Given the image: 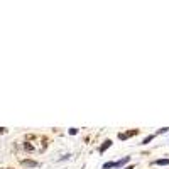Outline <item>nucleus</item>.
<instances>
[{
	"label": "nucleus",
	"mask_w": 169,
	"mask_h": 169,
	"mask_svg": "<svg viewBox=\"0 0 169 169\" xmlns=\"http://www.w3.org/2000/svg\"><path fill=\"white\" fill-rule=\"evenodd\" d=\"M130 161V156H125V157L118 159V161H115V167H122L124 164H127V162Z\"/></svg>",
	"instance_id": "1"
},
{
	"label": "nucleus",
	"mask_w": 169,
	"mask_h": 169,
	"mask_svg": "<svg viewBox=\"0 0 169 169\" xmlns=\"http://www.w3.org/2000/svg\"><path fill=\"white\" fill-rule=\"evenodd\" d=\"M110 167H115V161H110V162L103 164V169H110Z\"/></svg>",
	"instance_id": "6"
},
{
	"label": "nucleus",
	"mask_w": 169,
	"mask_h": 169,
	"mask_svg": "<svg viewBox=\"0 0 169 169\" xmlns=\"http://www.w3.org/2000/svg\"><path fill=\"white\" fill-rule=\"evenodd\" d=\"M74 134H78V129H70V135H74Z\"/></svg>",
	"instance_id": "8"
},
{
	"label": "nucleus",
	"mask_w": 169,
	"mask_h": 169,
	"mask_svg": "<svg viewBox=\"0 0 169 169\" xmlns=\"http://www.w3.org/2000/svg\"><path fill=\"white\" fill-rule=\"evenodd\" d=\"M152 139H154V135H149V137H146V139H144V140H142V142H140V144H144V146H146V144H149V142H151Z\"/></svg>",
	"instance_id": "7"
},
{
	"label": "nucleus",
	"mask_w": 169,
	"mask_h": 169,
	"mask_svg": "<svg viewBox=\"0 0 169 169\" xmlns=\"http://www.w3.org/2000/svg\"><path fill=\"white\" fill-rule=\"evenodd\" d=\"M135 134H137V130H132V132H127V134H120L118 137H120L122 140H125L127 137H130V135H135Z\"/></svg>",
	"instance_id": "5"
},
{
	"label": "nucleus",
	"mask_w": 169,
	"mask_h": 169,
	"mask_svg": "<svg viewBox=\"0 0 169 169\" xmlns=\"http://www.w3.org/2000/svg\"><path fill=\"white\" fill-rule=\"evenodd\" d=\"M124 169H134V166H127V167H124Z\"/></svg>",
	"instance_id": "10"
},
{
	"label": "nucleus",
	"mask_w": 169,
	"mask_h": 169,
	"mask_svg": "<svg viewBox=\"0 0 169 169\" xmlns=\"http://www.w3.org/2000/svg\"><path fill=\"white\" fill-rule=\"evenodd\" d=\"M22 166H26V167H37V162L36 161H29V159H26V161H22Z\"/></svg>",
	"instance_id": "3"
},
{
	"label": "nucleus",
	"mask_w": 169,
	"mask_h": 169,
	"mask_svg": "<svg viewBox=\"0 0 169 169\" xmlns=\"http://www.w3.org/2000/svg\"><path fill=\"white\" fill-rule=\"evenodd\" d=\"M167 130H169V127H164V129H161L157 134H164V132H167Z\"/></svg>",
	"instance_id": "9"
},
{
	"label": "nucleus",
	"mask_w": 169,
	"mask_h": 169,
	"mask_svg": "<svg viewBox=\"0 0 169 169\" xmlns=\"http://www.w3.org/2000/svg\"><path fill=\"white\" fill-rule=\"evenodd\" d=\"M156 166H169V159H157V161H154Z\"/></svg>",
	"instance_id": "4"
},
{
	"label": "nucleus",
	"mask_w": 169,
	"mask_h": 169,
	"mask_svg": "<svg viewBox=\"0 0 169 169\" xmlns=\"http://www.w3.org/2000/svg\"><path fill=\"white\" fill-rule=\"evenodd\" d=\"M110 146H112V140H105V142H103L102 146H100V149H98V151L103 154V152L107 151V149H108V147H110Z\"/></svg>",
	"instance_id": "2"
}]
</instances>
